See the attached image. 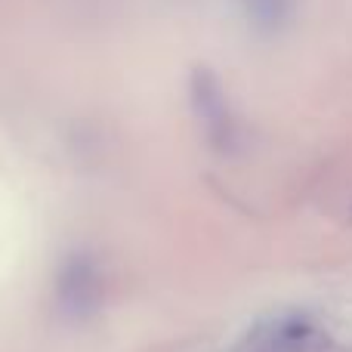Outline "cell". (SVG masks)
Returning <instances> with one entry per match:
<instances>
[{"label":"cell","instance_id":"obj_1","mask_svg":"<svg viewBox=\"0 0 352 352\" xmlns=\"http://www.w3.org/2000/svg\"><path fill=\"white\" fill-rule=\"evenodd\" d=\"M244 12L254 19V25L260 28H278L291 19L294 0H241Z\"/></svg>","mask_w":352,"mask_h":352}]
</instances>
